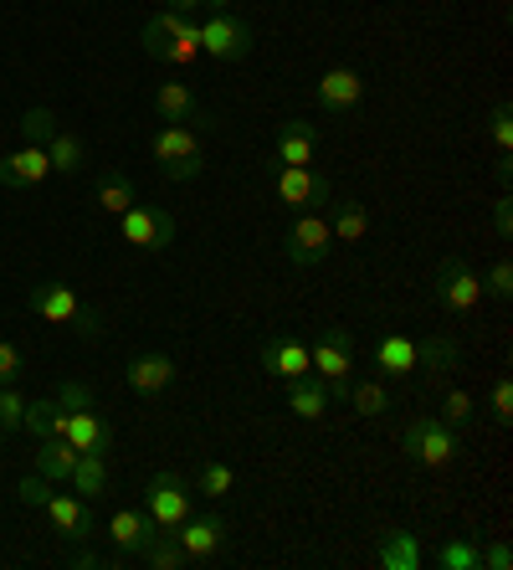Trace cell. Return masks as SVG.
I'll list each match as a JSON object with an SVG mask.
<instances>
[{
    "mask_svg": "<svg viewBox=\"0 0 513 570\" xmlns=\"http://www.w3.org/2000/svg\"><path fill=\"white\" fill-rule=\"evenodd\" d=\"M308 365L324 385H329V401L349 396V381L359 371V345H355V330L344 324H324V330L308 340Z\"/></svg>",
    "mask_w": 513,
    "mask_h": 570,
    "instance_id": "6da1fadb",
    "label": "cell"
},
{
    "mask_svg": "<svg viewBox=\"0 0 513 570\" xmlns=\"http://www.w3.org/2000/svg\"><path fill=\"white\" fill-rule=\"evenodd\" d=\"M27 308L37 318H47V324H72L82 340H103V314H92V308L82 304V298L67 288L62 278L37 283V288H31V298H27Z\"/></svg>",
    "mask_w": 513,
    "mask_h": 570,
    "instance_id": "7a4b0ae2",
    "label": "cell"
},
{
    "mask_svg": "<svg viewBox=\"0 0 513 570\" xmlns=\"http://www.w3.org/2000/svg\"><path fill=\"white\" fill-rule=\"evenodd\" d=\"M401 452H406L416 468H452L457 463V426H447L442 416H416V422H406V432H401Z\"/></svg>",
    "mask_w": 513,
    "mask_h": 570,
    "instance_id": "3957f363",
    "label": "cell"
},
{
    "mask_svg": "<svg viewBox=\"0 0 513 570\" xmlns=\"http://www.w3.org/2000/svg\"><path fill=\"white\" fill-rule=\"evenodd\" d=\"M149 155H155V165L165 170V180H196V175L206 170L200 134L185 129V124H165V129H155V139H149Z\"/></svg>",
    "mask_w": 513,
    "mask_h": 570,
    "instance_id": "277c9868",
    "label": "cell"
},
{
    "mask_svg": "<svg viewBox=\"0 0 513 570\" xmlns=\"http://www.w3.org/2000/svg\"><path fill=\"white\" fill-rule=\"evenodd\" d=\"M273 190L288 212H324L334 200L329 175L314 170V165H277L273 159Z\"/></svg>",
    "mask_w": 513,
    "mask_h": 570,
    "instance_id": "5b68a950",
    "label": "cell"
},
{
    "mask_svg": "<svg viewBox=\"0 0 513 570\" xmlns=\"http://www.w3.org/2000/svg\"><path fill=\"white\" fill-rule=\"evenodd\" d=\"M432 293H436V304L447 308V314H473L477 304H483V278L473 273V263L467 257H442L432 273Z\"/></svg>",
    "mask_w": 513,
    "mask_h": 570,
    "instance_id": "8992f818",
    "label": "cell"
},
{
    "mask_svg": "<svg viewBox=\"0 0 513 570\" xmlns=\"http://www.w3.org/2000/svg\"><path fill=\"white\" fill-rule=\"evenodd\" d=\"M190 509H196V489H190L180 473H155V478H149L145 514L155 519V530H175V524H185V519H190Z\"/></svg>",
    "mask_w": 513,
    "mask_h": 570,
    "instance_id": "52a82bcc",
    "label": "cell"
},
{
    "mask_svg": "<svg viewBox=\"0 0 513 570\" xmlns=\"http://www.w3.org/2000/svg\"><path fill=\"white\" fill-rule=\"evenodd\" d=\"M200 52L211 62H247L251 57V27L231 11H211L200 21Z\"/></svg>",
    "mask_w": 513,
    "mask_h": 570,
    "instance_id": "ba28073f",
    "label": "cell"
},
{
    "mask_svg": "<svg viewBox=\"0 0 513 570\" xmlns=\"http://www.w3.org/2000/svg\"><path fill=\"white\" fill-rule=\"evenodd\" d=\"M283 253H288L293 267H318L324 257L334 253V232H329V216L324 212H298L283 237Z\"/></svg>",
    "mask_w": 513,
    "mask_h": 570,
    "instance_id": "9c48e42d",
    "label": "cell"
},
{
    "mask_svg": "<svg viewBox=\"0 0 513 570\" xmlns=\"http://www.w3.org/2000/svg\"><path fill=\"white\" fill-rule=\"evenodd\" d=\"M119 237L129 242V247H139V253H165L175 242V216L159 212V206H139V200H134L129 212L119 216Z\"/></svg>",
    "mask_w": 513,
    "mask_h": 570,
    "instance_id": "30bf717a",
    "label": "cell"
},
{
    "mask_svg": "<svg viewBox=\"0 0 513 570\" xmlns=\"http://www.w3.org/2000/svg\"><path fill=\"white\" fill-rule=\"evenodd\" d=\"M263 371L273 375L277 385H293V381H303V375H314V365H308V345L288 330L267 334L263 340Z\"/></svg>",
    "mask_w": 513,
    "mask_h": 570,
    "instance_id": "8fae6325",
    "label": "cell"
},
{
    "mask_svg": "<svg viewBox=\"0 0 513 570\" xmlns=\"http://www.w3.org/2000/svg\"><path fill=\"white\" fill-rule=\"evenodd\" d=\"M175 540H180L185 550V566H206V560L221 556V544H226V519L216 514H196V519H185V524H175Z\"/></svg>",
    "mask_w": 513,
    "mask_h": 570,
    "instance_id": "7c38bea8",
    "label": "cell"
},
{
    "mask_svg": "<svg viewBox=\"0 0 513 570\" xmlns=\"http://www.w3.org/2000/svg\"><path fill=\"white\" fill-rule=\"evenodd\" d=\"M52 180V159L47 145H21L11 155H0V186L6 190H37Z\"/></svg>",
    "mask_w": 513,
    "mask_h": 570,
    "instance_id": "4fadbf2b",
    "label": "cell"
},
{
    "mask_svg": "<svg viewBox=\"0 0 513 570\" xmlns=\"http://www.w3.org/2000/svg\"><path fill=\"white\" fill-rule=\"evenodd\" d=\"M41 509H47V519H52V530L62 534L67 544H88L92 534H98L88 499H78V493H52V499H47Z\"/></svg>",
    "mask_w": 513,
    "mask_h": 570,
    "instance_id": "5bb4252c",
    "label": "cell"
},
{
    "mask_svg": "<svg viewBox=\"0 0 513 570\" xmlns=\"http://www.w3.org/2000/svg\"><path fill=\"white\" fill-rule=\"evenodd\" d=\"M155 114H159L165 124H185V129L196 124V134L216 129V119L196 104V94H190L185 82H159V88H155Z\"/></svg>",
    "mask_w": 513,
    "mask_h": 570,
    "instance_id": "9a60e30c",
    "label": "cell"
},
{
    "mask_svg": "<svg viewBox=\"0 0 513 570\" xmlns=\"http://www.w3.org/2000/svg\"><path fill=\"white\" fill-rule=\"evenodd\" d=\"M57 438H67L78 452H108V448H114V426L92 412V406H82V412H62V416H57Z\"/></svg>",
    "mask_w": 513,
    "mask_h": 570,
    "instance_id": "2e32d148",
    "label": "cell"
},
{
    "mask_svg": "<svg viewBox=\"0 0 513 570\" xmlns=\"http://www.w3.org/2000/svg\"><path fill=\"white\" fill-rule=\"evenodd\" d=\"M318 108H329V114H349V108L365 104V78H359V67H329L324 78H318Z\"/></svg>",
    "mask_w": 513,
    "mask_h": 570,
    "instance_id": "e0dca14e",
    "label": "cell"
},
{
    "mask_svg": "<svg viewBox=\"0 0 513 570\" xmlns=\"http://www.w3.org/2000/svg\"><path fill=\"white\" fill-rule=\"evenodd\" d=\"M318 159V124L283 119L277 124V165H314Z\"/></svg>",
    "mask_w": 513,
    "mask_h": 570,
    "instance_id": "ac0fdd59",
    "label": "cell"
},
{
    "mask_svg": "<svg viewBox=\"0 0 513 570\" xmlns=\"http://www.w3.org/2000/svg\"><path fill=\"white\" fill-rule=\"evenodd\" d=\"M175 360L170 355H134L129 365H124V381L139 391V396H159V391H170L175 385Z\"/></svg>",
    "mask_w": 513,
    "mask_h": 570,
    "instance_id": "d6986e66",
    "label": "cell"
},
{
    "mask_svg": "<svg viewBox=\"0 0 513 570\" xmlns=\"http://www.w3.org/2000/svg\"><path fill=\"white\" fill-rule=\"evenodd\" d=\"M180 37H200V21H190V16H180V11H155L145 21V31H139V47H145L149 57L159 52V47H170V41H180Z\"/></svg>",
    "mask_w": 513,
    "mask_h": 570,
    "instance_id": "ffe728a7",
    "label": "cell"
},
{
    "mask_svg": "<svg viewBox=\"0 0 513 570\" xmlns=\"http://www.w3.org/2000/svg\"><path fill=\"white\" fill-rule=\"evenodd\" d=\"M375 371H381L385 381L416 375V340H411V334H381V340H375Z\"/></svg>",
    "mask_w": 513,
    "mask_h": 570,
    "instance_id": "44dd1931",
    "label": "cell"
},
{
    "mask_svg": "<svg viewBox=\"0 0 513 570\" xmlns=\"http://www.w3.org/2000/svg\"><path fill=\"white\" fill-rule=\"evenodd\" d=\"M416 371H422L426 381H442L447 371H457V334L436 330V334H426V340H416Z\"/></svg>",
    "mask_w": 513,
    "mask_h": 570,
    "instance_id": "7402d4cb",
    "label": "cell"
},
{
    "mask_svg": "<svg viewBox=\"0 0 513 570\" xmlns=\"http://www.w3.org/2000/svg\"><path fill=\"white\" fill-rule=\"evenodd\" d=\"M72 468H78V448L67 438H47V442H37V452H31V473H41L47 483H67Z\"/></svg>",
    "mask_w": 513,
    "mask_h": 570,
    "instance_id": "603a6c76",
    "label": "cell"
},
{
    "mask_svg": "<svg viewBox=\"0 0 513 570\" xmlns=\"http://www.w3.org/2000/svg\"><path fill=\"white\" fill-rule=\"evenodd\" d=\"M155 534V519L145 514V509H114V519H108V540H114V550H124V556H139V544Z\"/></svg>",
    "mask_w": 513,
    "mask_h": 570,
    "instance_id": "cb8c5ba5",
    "label": "cell"
},
{
    "mask_svg": "<svg viewBox=\"0 0 513 570\" xmlns=\"http://www.w3.org/2000/svg\"><path fill=\"white\" fill-rule=\"evenodd\" d=\"M72 493L78 499H88V504H98L108 493V452H78V468H72Z\"/></svg>",
    "mask_w": 513,
    "mask_h": 570,
    "instance_id": "d4e9b609",
    "label": "cell"
},
{
    "mask_svg": "<svg viewBox=\"0 0 513 570\" xmlns=\"http://www.w3.org/2000/svg\"><path fill=\"white\" fill-rule=\"evenodd\" d=\"M329 232H334V242H365V232H369V206L365 200H329Z\"/></svg>",
    "mask_w": 513,
    "mask_h": 570,
    "instance_id": "484cf974",
    "label": "cell"
},
{
    "mask_svg": "<svg viewBox=\"0 0 513 570\" xmlns=\"http://www.w3.org/2000/svg\"><path fill=\"white\" fill-rule=\"evenodd\" d=\"M288 412L303 416V422H318V416L329 412V385L318 381V375H303V381L288 385Z\"/></svg>",
    "mask_w": 513,
    "mask_h": 570,
    "instance_id": "4316f807",
    "label": "cell"
},
{
    "mask_svg": "<svg viewBox=\"0 0 513 570\" xmlns=\"http://www.w3.org/2000/svg\"><path fill=\"white\" fill-rule=\"evenodd\" d=\"M47 159H52V175H82L88 170V145L72 129H57L47 139Z\"/></svg>",
    "mask_w": 513,
    "mask_h": 570,
    "instance_id": "83f0119b",
    "label": "cell"
},
{
    "mask_svg": "<svg viewBox=\"0 0 513 570\" xmlns=\"http://www.w3.org/2000/svg\"><path fill=\"white\" fill-rule=\"evenodd\" d=\"M375 560H381V570H416L422 566V544H416L411 530H391V534H381Z\"/></svg>",
    "mask_w": 513,
    "mask_h": 570,
    "instance_id": "f1b7e54d",
    "label": "cell"
},
{
    "mask_svg": "<svg viewBox=\"0 0 513 570\" xmlns=\"http://www.w3.org/2000/svg\"><path fill=\"white\" fill-rule=\"evenodd\" d=\"M92 196H98V206H103L108 216H124L134 200H139V190H134V180L124 170H103L92 180Z\"/></svg>",
    "mask_w": 513,
    "mask_h": 570,
    "instance_id": "f546056e",
    "label": "cell"
},
{
    "mask_svg": "<svg viewBox=\"0 0 513 570\" xmlns=\"http://www.w3.org/2000/svg\"><path fill=\"white\" fill-rule=\"evenodd\" d=\"M196 493H206L211 504L231 499V493H237V468L221 463V458H200V468H196Z\"/></svg>",
    "mask_w": 513,
    "mask_h": 570,
    "instance_id": "4dcf8cb0",
    "label": "cell"
},
{
    "mask_svg": "<svg viewBox=\"0 0 513 570\" xmlns=\"http://www.w3.org/2000/svg\"><path fill=\"white\" fill-rule=\"evenodd\" d=\"M139 566L149 570H180L185 566V550L175 540V530H155L145 544H139Z\"/></svg>",
    "mask_w": 513,
    "mask_h": 570,
    "instance_id": "1f68e13d",
    "label": "cell"
},
{
    "mask_svg": "<svg viewBox=\"0 0 513 570\" xmlns=\"http://www.w3.org/2000/svg\"><path fill=\"white\" fill-rule=\"evenodd\" d=\"M436 566L442 570H483V540L477 534H457L436 550Z\"/></svg>",
    "mask_w": 513,
    "mask_h": 570,
    "instance_id": "d6a6232c",
    "label": "cell"
},
{
    "mask_svg": "<svg viewBox=\"0 0 513 570\" xmlns=\"http://www.w3.org/2000/svg\"><path fill=\"white\" fill-rule=\"evenodd\" d=\"M349 406H355L359 416H369V422H375V416H385V412H395V401H391V391H385L381 381H349Z\"/></svg>",
    "mask_w": 513,
    "mask_h": 570,
    "instance_id": "836d02e7",
    "label": "cell"
},
{
    "mask_svg": "<svg viewBox=\"0 0 513 570\" xmlns=\"http://www.w3.org/2000/svg\"><path fill=\"white\" fill-rule=\"evenodd\" d=\"M57 416H62V406H57L52 396L47 401H27V416H21V432H31L37 442L57 438Z\"/></svg>",
    "mask_w": 513,
    "mask_h": 570,
    "instance_id": "e575fe53",
    "label": "cell"
},
{
    "mask_svg": "<svg viewBox=\"0 0 513 570\" xmlns=\"http://www.w3.org/2000/svg\"><path fill=\"white\" fill-rule=\"evenodd\" d=\"M52 134H57L52 108H27V114H21V145H47Z\"/></svg>",
    "mask_w": 513,
    "mask_h": 570,
    "instance_id": "d590c367",
    "label": "cell"
},
{
    "mask_svg": "<svg viewBox=\"0 0 513 570\" xmlns=\"http://www.w3.org/2000/svg\"><path fill=\"white\" fill-rule=\"evenodd\" d=\"M473 416H477V396H473V391H447V396H442V422H447V426H457V432H462Z\"/></svg>",
    "mask_w": 513,
    "mask_h": 570,
    "instance_id": "8d00e7d4",
    "label": "cell"
},
{
    "mask_svg": "<svg viewBox=\"0 0 513 570\" xmlns=\"http://www.w3.org/2000/svg\"><path fill=\"white\" fill-rule=\"evenodd\" d=\"M21 416H27V396L16 385H0V438L21 432Z\"/></svg>",
    "mask_w": 513,
    "mask_h": 570,
    "instance_id": "74e56055",
    "label": "cell"
},
{
    "mask_svg": "<svg viewBox=\"0 0 513 570\" xmlns=\"http://www.w3.org/2000/svg\"><path fill=\"white\" fill-rule=\"evenodd\" d=\"M483 293H487V298H499V304H509V298H513V263H509V257H499V263L487 267Z\"/></svg>",
    "mask_w": 513,
    "mask_h": 570,
    "instance_id": "f35d334b",
    "label": "cell"
},
{
    "mask_svg": "<svg viewBox=\"0 0 513 570\" xmlns=\"http://www.w3.org/2000/svg\"><path fill=\"white\" fill-rule=\"evenodd\" d=\"M47 499H52V483H47L41 473H27L21 483H16V504L21 509H41Z\"/></svg>",
    "mask_w": 513,
    "mask_h": 570,
    "instance_id": "ab89813d",
    "label": "cell"
},
{
    "mask_svg": "<svg viewBox=\"0 0 513 570\" xmlns=\"http://www.w3.org/2000/svg\"><path fill=\"white\" fill-rule=\"evenodd\" d=\"M487 406H493V422H499V426L513 422V381H509V375H499V381H493V396H487Z\"/></svg>",
    "mask_w": 513,
    "mask_h": 570,
    "instance_id": "60d3db41",
    "label": "cell"
},
{
    "mask_svg": "<svg viewBox=\"0 0 513 570\" xmlns=\"http://www.w3.org/2000/svg\"><path fill=\"white\" fill-rule=\"evenodd\" d=\"M27 375V355L11 345V340H0V385H16Z\"/></svg>",
    "mask_w": 513,
    "mask_h": 570,
    "instance_id": "b9f144b4",
    "label": "cell"
},
{
    "mask_svg": "<svg viewBox=\"0 0 513 570\" xmlns=\"http://www.w3.org/2000/svg\"><path fill=\"white\" fill-rule=\"evenodd\" d=\"M487 134H493V145L509 155V149H513V108H509V104L493 108V119H487Z\"/></svg>",
    "mask_w": 513,
    "mask_h": 570,
    "instance_id": "7bdbcfd3",
    "label": "cell"
},
{
    "mask_svg": "<svg viewBox=\"0 0 513 570\" xmlns=\"http://www.w3.org/2000/svg\"><path fill=\"white\" fill-rule=\"evenodd\" d=\"M57 406H62V412H82V406H92V391L82 381H62L57 385Z\"/></svg>",
    "mask_w": 513,
    "mask_h": 570,
    "instance_id": "ee69618b",
    "label": "cell"
},
{
    "mask_svg": "<svg viewBox=\"0 0 513 570\" xmlns=\"http://www.w3.org/2000/svg\"><path fill=\"white\" fill-rule=\"evenodd\" d=\"M196 52H200V37H180V41H170V47H159V62H175V67H185V62H196Z\"/></svg>",
    "mask_w": 513,
    "mask_h": 570,
    "instance_id": "f6af8a7d",
    "label": "cell"
},
{
    "mask_svg": "<svg viewBox=\"0 0 513 570\" xmlns=\"http://www.w3.org/2000/svg\"><path fill=\"white\" fill-rule=\"evenodd\" d=\"M493 232H499V242L513 237V196H509V190L493 200Z\"/></svg>",
    "mask_w": 513,
    "mask_h": 570,
    "instance_id": "bcb514c9",
    "label": "cell"
},
{
    "mask_svg": "<svg viewBox=\"0 0 513 570\" xmlns=\"http://www.w3.org/2000/svg\"><path fill=\"white\" fill-rule=\"evenodd\" d=\"M483 570H513V550H509V540L483 544Z\"/></svg>",
    "mask_w": 513,
    "mask_h": 570,
    "instance_id": "7dc6e473",
    "label": "cell"
},
{
    "mask_svg": "<svg viewBox=\"0 0 513 570\" xmlns=\"http://www.w3.org/2000/svg\"><path fill=\"white\" fill-rule=\"evenodd\" d=\"M165 6L180 16H196V11H231L237 0H165Z\"/></svg>",
    "mask_w": 513,
    "mask_h": 570,
    "instance_id": "c3c4849f",
    "label": "cell"
},
{
    "mask_svg": "<svg viewBox=\"0 0 513 570\" xmlns=\"http://www.w3.org/2000/svg\"><path fill=\"white\" fill-rule=\"evenodd\" d=\"M67 566L92 570V566H108V560H98V556H92V550H72V556H67Z\"/></svg>",
    "mask_w": 513,
    "mask_h": 570,
    "instance_id": "681fc988",
    "label": "cell"
}]
</instances>
